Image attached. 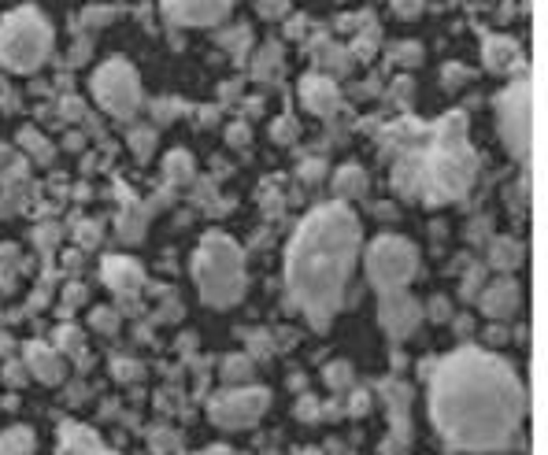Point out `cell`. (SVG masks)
<instances>
[{"label":"cell","instance_id":"4fadbf2b","mask_svg":"<svg viewBox=\"0 0 548 455\" xmlns=\"http://www.w3.org/2000/svg\"><path fill=\"white\" fill-rule=\"evenodd\" d=\"M60 455H115V451H108L101 441H96V434H89V429H82V426H63V434H60Z\"/></svg>","mask_w":548,"mask_h":455},{"label":"cell","instance_id":"cb8c5ba5","mask_svg":"<svg viewBox=\"0 0 548 455\" xmlns=\"http://www.w3.org/2000/svg\"><path fill=\"white\" fill-rule=\"evenodd\" d=\"M293 130H296L293 119H282L278 126H274V137H278V141H293Z\"/></svg>","mask_w":548,"mask_h":455},{"label":"cell","instance_id":"8fae6325","mask_svg":"<svg viewBox=\"0 0 548 455\" xmlns=\"http://www.w3.org/2000/svg\"><path fill=\"white\" fill-rule=\"evenodd\" d=\"M378 315H382V326H386L389 334L404 337V334L415 330V322H419V303H415L411 296H404V289H401V293H386Z\"/></svg>","mask_w":548,"mask_h":455},{"label":"cell","instance_id":"52a82bcc","mask_svg":"<svg viewBox=\"0 0 548 455\" xmlns=\"http://www.w3.org/2000/svg\"><path fill=\"white\" fill-rule=\"evenodd\" d=\"M496 119H501V134H504V145L511 148V156L527 160L530 156V126H534V104H530V82L527 79L515 82L501 96Z\"/></svg>","mask_w":548,"mask_h":455},{"label":"cell","instance_id":"f1b7e54d","mask_svg":"<svg viewBox=\"0 0 548 455\" xmlns=\"http://www.w3.org/2000/svg\"><path fill=\"white\" fill-rule=\"evenodd\" d=\"M308 455H311V451H308Z\"/></svg>","mask_w":548,"mask_h":455},{"label":"cell","instance_id":"7402d4cb","mask_svg":"<svg viewBox=\"0 0 548 455\" xmlns=\"http://www.w3.org/2000/svg\"><path fill=\"white\" fill-rule=\"evenodd\" d=\"M167 178H189V156H186V152H174V156H167Z\"/></svg>","mask_w":548,"mask_h":455},{"label":"cell","instance_id":"5bb4252c","mask_svg":"<svg viewBox=\"0 0 548 455\" xmlns=\"http://www.w3.org/2000/svg\"><path fill=\"white\" fill-rule=\"evenodd\" d=\"M301 96H304V104H308L315 115H330V112L337 108V89H334L327 79H304Z\"/></svg>","mask_w":548,"mask_h":455},{"label":"cell","instance_id":"5b68a950","mask_svg":"<svg viewBox=\"0 0 548 455\" xmlns=\"http://www.w3.org/2000/svg\"><path fill=\"white\" fill-rule=\"evenodd\" d=\"M48 48H53V30L34 8L8 15L0 27V60L15 70H34L48 56Z\"/></svg>","mask_w":548,"mask_h":455},{"label":"cell","instance_id":"ffe728a7","mask_svg":"<svg viewBox=\"0 0 548 455\" xmlns=\"http://www.w3.org/2000/svg\"><path fill=\"white\" fill-rule=\"evenodd\" d=\"M363 186H367V174H363L360 167H345V170L337 174V193H341V196H360Z\"/></svg>","mask_w":548,"mask_h":455},{"label":"cell","instance_id":"30bf717a","mask_svg":"<svg viewBox=\"0 0 548 455\" xmlns=\"http://www.w3.org/2000/svg\"><path fill=\"white\" fill-rule=\"evenodd\" d=\"M167 12L186 27H212L230 12V0H167Z\"/></svg>","mask_w":548,"mask_h":455},{"label":"cell","instance_id":"44dd1931","mask_svg":"<svg viewBox=\"0 0 548 455\" xmlns=\"http://www.w3.org/2000/svg\"><path fill=\"white\" fill-rule=\"evenodd\" d=\"M248 374H253V367H248L245 356H234V360H227V367H222V377H227V382H245Z\"/></svg>","mask_w":548,"mask_h":455},{"label":"cell","instance_id":"e0dca14e","mask_svg":"<svg viewBox=\"0 0 548 455\" xmlns=\"http://www.w3.org/2000/svg\"><path fill=\"white\" fill-rule=\"evenodd\" d=\"M0 455H34V434L27 426H15L0 434Z\"/></svg>","mask_w":548,"mask_h":455},{"label":"cell","instance_id":"2e32d148","mask_svg":"<svg viewBox=\"0 0 548 455\" xmlns=\"http://www.w3.org/2000/svg\"><path fill=\"white\" fill-rule=\"evenodd\" d=\"M104 274H108V282H112L119 293L137 289V282H141V267L130 263V260H108V263H104Z\"/></svg>","mask_w":548,"mask_h":455},{"label":"cell","instance_id":"ba28073f","mask_svg":"<svg viewBox=\"0 0 548 455\" xmlns=\"http://www.w3.org/2000/svg\"><path fill=\"white\" fill-rule=\"evenodd\" d=\"M93 93L96 100H101V108L119 115V119H127L137 112V100H141V86H137V74L130 63H122V60H112L104 63L101 70H96V79H93Z\"/></svg>","mask_w":548,"mask_h":455},{"label":"cell","instance_id":"7c38bea8","mask_svg":"<svg viewBox=\"0 0 548 455\" xmlns=\"http://www.w3.org/2000/svg\"><path fill=\"white\" fill-rule=\"evenodd\" d=\"M519 308V285L515 282H493L486 293H482V311L493 315V318H508L511 311Z\"/></svg>","mask_w":548,"mask_h":455},{"label":"cell","instance_id":"8992f818","mask_svg":"<svg viewBox=\"0 0 548 455\" xmlns=\"http://www.w3.org/2000/svg\"><path fill=\"white\" fill-rule=\"evenodd\" d=\"M415 267H419V256H415L411 241L404 237H378L367 248V274L382 296L401 293L415 277Z\"/></svg>","mask_w":548,"mask_h":455},{"label":"cell","instance_id":"7a4b0ae2","mask_svg":"<svg viewBox=\"0 0 548 455\" xmlns=\"http://www.w3.org/2000/svg\"><path fill=\"white\" fill-rule=\"evenodd\" d=\"M360 248V222L345 204L319 208L293 237L289 248V293L301 308L311 315V322H327L345 293L348 270L356 263Z\"/></svg>","mask_w":548,"mask_h":455},{"label":"cell","instance_id":"3957f363","mask_svg":"<svg viewBox=\"0 0 548 455\" xmlns=\"http://www.w3.org/2000/svg\"><path fill=\"white\" fill-rule=\"evenodd\" d=\"M475 178V148L467 141V119L460 112L444 115L434 130V152L422 160V189L427 200L444 204L467 193Z\"/></svg>","mask_w":548,"mask_h":455},{"label":"cell","instance_id":"4316f807","mask_svg":"<svg viewBox=\"0 0 548 455\" xmlns=\"http://www.w3.org/2000/svg\"><path fill=\"white\" fill-rule=\"evenodd\" d=\"M330 382H334V385H348V370H341V363L330 370Z\"/></svg>","mask_w":548,"mask_h":455},{"label":"cell","instance_id":"9c48e42d","mask_svg":"<svg viewBox=\"0 0 548 455\" xmlns=\"http://www.w3.org/2000/svg\"><path fill=\"white\" fill-rule=\"evenodd\" d=\"M267 411V389H237L222 393L212 403V422L222 429H245Z\"/></svg>","mask_w":548,"mask_h":455},{"label":"cell","instance_id":"ac0fdd59","mask_svg":"<svg viewBox=\"0 0 548 455\" xmlns=\"http://www.w3.org/2000/svg\"><path fill=\"white\" fill-rule=\"evenodd\" d=\"M515 56H519V45L511 37H489V45H486V63L493 70H504Z\"/></svg>","mask_w":548,"mask_h":455},{"label":"cell","instance_id":"603a6c76","mask_svg":"<svg viewBox=\"0 0 548 455\" xmlns=\"http://www.w3.org/2000/svg\"><path fill=\"white\" fill-rule=\"evenodd\" d=\"M130 141H134V148L141 152V156H148V148H153V130H141V134H134Z\"/></svg>","mask_w":548,"mask_h":455},{"label":"cell","instance_id":"83f0119b","mask_svg":"<svg viewBox=\"0 0 548 455\" xmlns=\"http://www.w3.org/2000/svg\"><path fill=\"white\" fill-rule=\"evenodd\" d=\"M263 15H282V0H263Z\"/></svg>","mask_w":548,"mask_h":455},{"label":"cell","instance_id":"6da1fadb","mask_svg":"<svg viewBox=\"0 0 548 455\" xmlns=\"http://www.w3.org/2000/svg\"><path fill=\"white\" fill-rule=\"evenodd\" d=\"M527 411L515 370L478 348L453 352L434 370L430 415L441 437L467 451L504 448Z\"/></svg>","mask_w":548,"mask_h":455},{"label":"cell","instance_id":"d6986e66","mask_svg":"<svg viewBox=\"0 0 548 455\" xmlns=\"http://www.w3.org/2000/svg\"><path fill=\"white\" fill-rule=\"evenodd\" d=\"M489 260H493V267H501V270H511V267H519L522 263V248L515 244V241H493V252H489Z\"/></svg>","mask_w":548,"mask_h":455},{"label":"cell","instance_id":"277c9868","mask_svg":"<svg viewBox=\"0 0 548 455\" xmlns=\"http://www.w3.org/2000/svg\"><path fill=\"white\" fill-rule=\"evenodd\" d=\"M196 285H201V296L212 303V308H227L245 293V260L241 248L222 237V234H208L204 244L196 248Z\"/></svg>","mask_w":548,"mask_h":455},{"label":"cell","instance_id":"d4e9b609","mask_svg":"<svg viewBox=\"0 0 548 455\" xmlns=\"http://www.w3.org/2000/svg\"><path fill=\"white\" fill-rule=\"evenodd\" d=\"M396 12H401V15H415L419 12V0H396Z\"/></svg>","mask_w":548,"mask_h":455},{"label":"cell","instance_id":"484cf974","mask_svg":"<svg viewBox=\"0 0 548 455\" xmlns=\"http://www.w3.org/2000/svg\"><path fill=\"white\" fill-rule=\"evenodd\" d=\"M93 322H96V326H101V330H108V334L115 330V315H104V311H101V315H96Z\"/></svg>","mask_w":548,"mask_h":455},{"label":"cell","instance_id":"9a60e30c","mask_svg":"<svg viewBox=\"0 0 548 455\" xmlns=\"http://www.w3.org/2000/svg\"><path fill=\"white\" fill-rule=\"evenodd\" d=\"M27 363L34 367V374L41 377V382H48V385H56L60 377H63V360L56 356V352H48L45 344H30Z\"/></svg>","mask_w":548,"mask_h":455}]
</instances>
